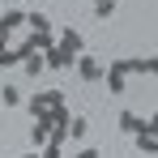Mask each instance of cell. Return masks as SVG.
<instances>
[{
    "mask_svg": "<svg viewBox=\"0 0 158 158\" xmlns=\"http://www.w3.org/2000/svg\"><path fill=\"white\" fill-rule=\"evenodd\" d=\"M73 69H77L81 81H98V77L107 73V64L98 60V56H77V64H73Z\"/></svg>",
    "mask_w": 158,
    "mask_h": 158,
    "instance_id": "6da1fadb",
    "label": "cell"
},
{
    "mask_svg": "<svg viewBox=\"0 0 158 158\" xmlns=\"http://www.w3.org/2000/svg\"><path fill=\"white\" fill-rule=\"evenodd\" d=\"M107 69H115V73H145V56H120V60H111Z\"/></svg>",
    "mask_w": 158,
    "mask_h": 158,
    "instance_id": "7a4b0ae2",
    "label": "cell"
},
{
    "mask_svg": "<svg viewBox=\"0 0 158 158\" xmlns=\"http://www.w3.org/2000/svg\"><path fill=\"white\" fill-rule=\"evenodd\" d=\"M17 52H22V69H26L30 77H39V73L47 69V64H43V52H34V47H17Z\"/></svg>",
    "mask_w": 158,
    "mask_h": 158,
    "instance_id": "3957f363",
    "label": "cell"
},
{
    "mask_svg": "<svg viewBox=\"0 0 158 158\" xmlns=\"http://www.w3.org/2000/svg\"><path fill=\"white\" fill-rule=\"evenodd\" d=\"M56 47H64V52L69 56H81V47H85V39H81V30H64V34H60V43H56Z\"/></svg>",
    "mask_w": 158,
    "mask_h": 158,
    "instance_id": "277c9868",
    "label": "cell"
},
{
    "mask_svg": "<svg viewBox=\"0 0 158 158\" xmlns=\"http://www.w3.org/2000/svg\"><path fill=\"white\" fill-rule=\"evenodd\" d=\"M43 64L47 69H69V64H77V56H69L64 47H52V52H43Z\"/></svg>",
    "mask_w": 158,
    "mask_h": 158,
    "instance_id": "5b68a950",
    "label": "cell"
},
{
    "mask_svg": "<svg viewBox=\"0 0 158 158\" xmlns=\"http://www.w3.org/2000/svg\"><path fill=\"white\" fill-rule=\"evenodd\" d=\"M17 26H26V13L22 9H4L0 13V34H13Z\"/></svg>",
    "mask_w": 158,
    "mask_h": 158,
    "instance_id": "8992f818",
    "label": "cell"
},
{
    "mask_svg": "<svg viewBox=\"0 0 158 158\" xmlns=\"http://www.w3.org/2000/svg\"><path fill=\"white\" fill-rule=\"evenodd\" d=\"M141 128H145V120H141L137 111H120V132H128V137H137Z\"/></svg>",
    "mask_w": 158,
    "mask_h": 158,
    "instance_id": "52a82bcc",
    "label": "cell"
},
{
    "mask_svg": "<svg viewBox=\"0 0 158 158\" xmlns=\"http://www.w3.org/2000/svg\"><path fill=\"white\" fill-rule=\"evenodd\" d=\"M103 81H107V94H124V90H128V77H124V73H115V69H107Z\"/></svg>",
    "mask_w": 158,
    "mask_h": 158,
    "instance_id": "ba28073f",
    "label": "cell"
},
{
    "mask_svg": "<svg viewBox=\"0 0 158 158\" xmlns=\"http://www.w3.org/2000/svg\"><path fill=\"white\" fill-rule=\"evenodd\" d=\"M132 141H137V154H145V158L158 154V137H150V132H137Z\"/></svg>",
    "mask_w": 158,
    "mask_h": 158,
    "instance_id": "9c48e42d",
    "label": "cell"
},
{
    "mask_svg": "<svg viewBox=\"0 0 158 158\" xmlns=\"http://www.w3.org/2000/svg\"><path fill=\"white\" fill-rule=\"evenodd\" d=\"M0 103H4V107H22V103H26V94H22L17 85H0Z\"/></svg>",
    "mask_w": 158,
    "mask_h": 158,
    "instance_id": "30bf717a",
    "label": "cell"
},
{
    "mask_svg": "<svg viewBox=\"0 0 158 158\" xmlns=\"http://www.w3.org/2000/svg\"><path fill=\"white\" fill-rule=\"evenodd\" d=\"M47 141H52V128H47V124H30V145H34V150H43Z\"/></svg>",
    "mask_w": 158,
    "mask_h": 158,
    "instance_id": "8fae6325",
    "label": "cell"
},
{
    "mask_svg": "<svg viewBox=\"0 0 158 158\" xmlns=\"http://www.w3.org/2000/svg\"><path fill=\"white\" fill-rule=\"evenodd\" d=\"M85 132H90V120H85V115H73V120H69V137H73V141H85Z\"/></svg>",
    "mask_w": 158,
    "mask_h": 158,
    "instance_id": "7c38bea8",
    "label": "cell"
},
{
    "mask_svg": "<svg viewBox=\"0 0 158 158\" xmlns=\"http://www.w3.org/2000/svg\"><path fill=\"white\" fill-rule=\"evenodd\" d=\"M26 47H34V52H52V47H56L52 30H43V34H30V43H26Z\"/></svg>",
    "mask_w": 158,
    "mask_h": 158,
    "instance_id": "4fadbf2b",
    "label": "cell"
},
{
    "mask_svg": "<svg viewBox=\"0 0 158 158\" xmlns=\"http://www.w3.org/2000/svg\"><path fill=\"white\" fill-rule=\"evenodd\" d=\"M26 22L34 26V34H43V30H52V17H47V13H30Z\"/></svg>",
    "mask_w": 158,
    "mask_h": 158,
    "instance_id": "5bb4252c",
    "label": "cell"
},
{
    "mask_svg": "<svg viewBox=\"0 0 158 158\" xmlns=\"http://www.w3.org/2000/svg\"><path fill=\"white\" fill-rule=\"evenodd\" d=\"M111 13H115V0H98V4H94V17H98V22H107Z\"/></svg>",
    "mask_w": 158,
    "mask_h": 158,
    "instance_id": "9a60e30c",
    "label": "cell"
},
{
    "mask_svg": "<svg viewBox=\"0 0 158 158\" xmlns=\"http://www.w3.org/2000/svg\"><path fill=\"white\" fill-rule=\"evenodd\" d=\"M13 64H22V52L4 47V52H0V69H13Z\"/></svg>",
    "mask_w": 158,
    "mask_h": 158,
    "instance_id": "2e32d148",
    "label": "cell"
},
{
    "mask_svg": "<svg viewBox=\"0 0 158 158\" xmlns=\"http://www.w3.org/2000/svg\"><path fill=\"white\" fill-rule=\"evenodd\" d=\"M39 158H64V145H43Z\"/></svg>",
    "mask_w": 158,
    "mask_h": 158,
    "instance_id": "e0dca14e",
    "label": "cell"
},
{
    "mask_svg": "<svg viewBox=\"0 0 158 158\" xmlns=\"http://www.w3.org/2000/svg\"><path fill=\"white\" fill-rule=\"evenodd\" d=\"M141 132H150V137H158V111L150 115V120H145V128H141Z\"/></svg>",
    "mask_w": 158,
    "mask_h": 158,
    "instance_id": "ac0fdd59",
    "label": "cell"
},
{
    "mask_svg": "<svg viewBox=\"0 0 158 158\" xmlns=\"http://www.w3.org/2000/svg\"><path fill=\"white\" fill-rule=\"evenodd\" d=\"M77 158H103V154H98L94 145H85V150H77Z\"/></svg>",
    "mask_w": 158,
    "mask_h": 158,
    "instance_id": "d6986e66",
    "label": "cell"
},
{
    "mask_svg": "<svg viewBox=\"0 0 158 158\" xmlns=\"http://www.w3.org/2000/svg\"><path fill=\"white\" fill-rule=\"evenodd\" d=\"M22 158H39V150H30V154H22Z\"/></svg>",
    "mask_w": 158,
    "mask_h": 158,
    "instance_id": "ffe728a7",
    "label": "cell"
},
{
    "mask_svg": "<svg viewBox=\"0 0 158 158\" xmlns=\"http://www.w3.org/2000/svg\"><path fill=\"white\" fill-rule=\"evenodd\" d=\"M90 4H98V0H90Z\"/></svg>",
    "mask_w": 158,
    "mask_h": 158,
    "instance_id": "44dd1931",
    "label": "cell"
}]
</instances>
